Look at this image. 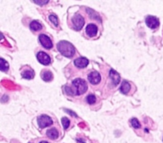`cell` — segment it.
Returning <instances> with one entry per match:
<instances>
[{
    "label": "cell",
    "mask_w": 163,
    "mask_h": 143,
    "mask_svg": "<svg viewBox=\"0 0 163 143\" xmlns=\"http://www.w3.org/2000/svg\"><path fill=\"white\" fill-rule=\"evenodd\" d=\"M131 123L132 126H133V127L135 129H138L141 127L140 122H138V120L135 118H132L131 121Z\"/></svg>",
    "instance_id": "obj_18"
},
{
    "label": "cell",
    "mask_w": 163,
    "mask_h": 143,
    "mask_svg": "<svg viewBox=\"0 0 163 143\" xmlns=\"http://www.w3.org/2000/svg\"><path fill=\"white\" fill-rule=\"evenodd\" d=\"M22 77L24 78V79L31 80L34 76V72L33 71V69L25 70V71L22 72Z\"/></svg>",
    "instance_id": "obj_14"
},
{
    "label": "cell",
    "mask_w": 163,
    "mask_h": 143,
    "mask_svg": "<svg viewBox=\"0 0 163 143\" xmlns=\"http://www.w3.org/2000/svg\"><path fill=\"white\" fill-rule=\"evenodd\" d=\"M110 77H111L113 83H114L115 85H117V84L120 82V76H119V74L115 70L111 69V71H110Z\"/></svg>",
    "instance_id": "obj_11"
},
{
    "label": "cell",
    "mask_w": 163,
    "mask_h": 143,
    "mask_svg": "<svg viewBox=\"0 0 163 143\" xmlns=\"http://www.w3.org/2000/svg\"><path fill=\"white\" fill-rule=\"evenodd\" d=\"M42 80H44V81L49 82V81H50V80H52L53 73L49 71L43 72L42 73Z\"/></svg>",
    "instance_id": "obj_15"
},
{
    "label": "cell",
    "mask_w": 163,
    "mask_h": 143,
    "mask_svg": "<svg viewBox=\"0 0 163 143\" xmlns=\"http://www.w3.org/2000/svg\"><path fill=\"white\" fill-rule=\"evenodd\" d=\"M34 2L38 5H45V4H46V3H48L49 1H46V2H45V1H43V2H40V1L37 2V1H34Z\"/></svg>",
    "instance_id": "obj_22"
},
{
    "label": "cell",
    "mask_w": 163,
    "mask_h": 143,
    "mask_svg": "<svg viewBox=\"0 0 163 143\" xmlns=\"http://www.w3.org/2000/svg\"><path fill=\"white\" fill-rule=\"evenodd\" d=\"M49 20H50L53 23V25H56V26H57V25H58V20H57V18H56V15H49Z\"/></svg>",
    "instance_id": "obj_21"
},
{
    "label": "cell",
    "mask_w": 163,
    "mask_h": 143,
    "mask_svg": "<svg viewBox=\"0 0 163 143\" xmlns=\"http://www.w3.org/2000/svg\"><path fill=\"white\" fill-rule=\"evenodd\" d=\"M98 28L95 24H88L86 27V33L89 37H94L97 34Z\"/></svg>",
    "instance_id": "obj_10"
},
{
    "label": "cell",
    "mask_w": 163,
    "mask_h": 143,
    "mask_svg": "<svg viewBox=\"0 0 163 143\" xmlns=\"http://www.w3.org/2000/svg\"><path fill=\"white\" fill-rule=\"evenodd\" d=\"M38 123L40 128H45V127L52 125L53 120L49 116L46 115H42L38 117Z\"/></svg>",
    "instance_id": "obj_3"
},
{
    "label": "cell",
    "mask_w": 163,
    "mask_h": 143,
    "mask_svg": "<svg viewBox=\"0 0 163 143\" xmlns=\"http://www.w3.org/2000/svg\"><path fill=\"white\" fill-rule=\"evenodd\" d=\"M88 63H89V61L85 57H80V58H77V59H76L74 61L75 65L76 67L80 68H85L86 66H88Z\"/></svg>",
    "instance_id": "obj_9"
},
{
    "label": "cell",
    "mask_w": 163,
    "mask_h": 143,
    "mask_svg": "<svg viewBox=\"0 0 163 143\" xmlns=\"http://www.w3.org/2000/svg\"><path fill=\"white\" fill-rule=\"evenodd\" d=\"M73 86L75 88L76 95H80L84 94L86 92V91L88 89V85L87 83L82 79H76L73 81Z\"/></svg>",
    "instance_id": "obj_2"
},
{
    "label": "cell",
    "mask_w": 163,
    "mask_h": 143,
    "mask_svg": "<svg viewBox=\"0 0 163 143\" xmlns=\"http://www.w3.org/2000/svg\"><path fill=\"white\" fill-rule=\"evenodd\" d=\"M0 68L2 72L7 71V69L9 68V65L8 63L6 62V61H5L3 58H1L0 59Z\"/></svg>",
    "instance_id": "obj_17"
},
{
    "label": "cell",
    "mask_w": 163,
    "mask_h": 143,
    "mask_svg": "<svg viewBox=\"0 0 163 143\" xmlns=\"http://www.w3.org/2000/svg\"><path fill=\"white\" fill-rule=\"evenodd\" d=\"M46 135L49 138L51 139H56L58 138V131L55 128H51L47 131Z\"/></svg>",
    "instance_id": "obj_12"
},
{
    "label": "cell",
    "mask_w": 163,
    "mask_h": 143,
    "mask_svg": "<svg viewBox=\"0 0 163 143\" xmlns=\"http://www.w3.org/2000/svg\"><path fill=\"white\" fill-rule=\"evenodd\" d=\"M42 25L40 22L37 21H33L30 23V29L34 31H38V30H40L42 29Z\"/></svg>",
    "instance_id": "obj_16"
},
{
    "label": "cell",
    "mask_w": 163,
    "mask_h": 143,
    "mask_svg": "<svg viewBox=\"0 0 163 143\" xmlns=\"http://www.w3.org/2000/svg\"><path fill=\"white\" fill-rule=\"evenodd\" d=\"M131 90V85H130L129 83L127 81L124 80V82L122 83V85L120 87V91H121L123 94H127L128 92Z\"/></svg>",
    "instance_id": "obj_13"
},
{
    "label": "cell",
    "mask_w": 163,
    "mask_h": 143,
    "mask_svg": "<svg viewBox=\"0 0 163 143\" xmlns=\"http://www.w3.org/2000/svg\"><path fill=\"white\" fill-rule=\"evenodd\" d=\"M61 122H62V125L63 126H64V128H69V125H70V121H69V118H66V117H64V118H62V119H61Z\"/></svg>",
    "instance_id": "obj_20"
},
{
    "label": "cell",
    "mask_w": 163,
    "mask_h": 143,
    "mask_svg": "<svg viewBox=\"0 0 163 143\" xmlns=\"http://www.w3.org/2000/svg\"><path fill=\"white\" fill-rule=\"evenodd\" d=\"M73 24L76 30H80L84 25V19L81 15H75L72 19Z\"/></svg>",
    "instance_id": "obj_4"
},
{
    "label": "cell",
    "mask_w": 163,
    "mask_h": 143,
    "mask_svg": "<svg viewBox=\"0 0 163 143\" xmlns=\"http://www.w3.org/2000/svg\"><path fill=\"white\" fill-rule=\"evenodd\" d=\"M86 100H87L88 103H89V104H93V103H96V98L94 95H92V94H91V95H88V96H87Z\"/></svg>",
    "instance_id": "obj_19"
},
{
    "label": "cell",
    "mask_w": 163,
    "mask_h": 143,
    "mask_svg": "<svg viewBox=\"0 0 163 143\" xmlns=\"http://www.w3.org/2000/svg\"><path fill=\"white\" fill-rule=\"evenodd\" d=\"M39 41L42 46L47 49H50L53 47V42L51 39L49 38L48 36L45 35V34H41L39 36Z\"/></svg>",
    "instance_id": "obj_5"
},
{
    "label": "cell",
    "mask_w": 163,
    "mask_h": 143,
    "mask_svg": "<svg viewBox=\"0 0 163 143\" xmlns=\"http://www.w3.org/2000/svg\"><path fill=\"white\" fill-rule=\"evenodd\" d=\"M88 80H89V82L92 84H97L98 83L100 82L101 76L98 72L94 71L92 72L88 75Z\"/></svg>",
    "instance_id": "obj_8"
},
{
    "label": "cell",
    "mask_w": 163,
    "mask_h": 143,
    "mask_svg": "<svg viewBox=\"0 0 163 143\" xmlns=\"http://www.w3.org/2000/svg\"><path fill=\"white\" fill-rule=\"evenodd\" d=\"M38 57V60L40 63L42 65H49L51 62V59L47 53H44V52H39L37 56Z\"/></svg>",
    "instance_id": "obj_6"
},
{
    "label": "cell",
    "mask_w": 163,
    "mask_h": 143,
    "mask_svg": "<svg viewBox=\"0 0 163 143\" xmlns=\"http://www.w3.org/2000/svg\"><path fill=\"white\" fill-rule=\"evenodd\" d=\"M57 49L64 57H71L75 54V48L73 45L66 41H61L57 44Z\"/></svg>",
    "instance_id": "obj_1"
},
{
    "label": "cell",
    "mask_w": 163,
    "mask_h": 143,
    "mask_svg": "<svg viewBox=\"0 0 163 143\" xmlns=\"http://www.w3.org/2000/svg\"><path fill=\"white\" fill-rule=\"evenodd\" d=\"M40 143H49V142H47V141H41Z\"/></svg>",
    "instance_id": "obj_23"
},
{
    "label": "cell",
    "mask_w": 163,
    "mask_h": 143,
    "mask_svg": "<svg viewBox=\"0 0 163 143\" xmlns=\"http://www.w3.org/2000/svg\"><path fill=\"white\" fill-rule=\"evenodd\" d=\"M146 23L149 28L151 29H155L159 25L158 19L154 16H148L146 18Z\"/></svg>",
    "instance_id": "obj_7"
}]
</instances>
